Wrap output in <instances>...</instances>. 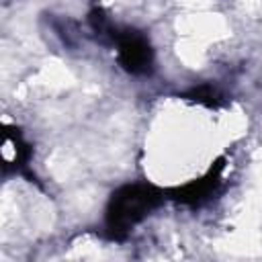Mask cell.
<instances>
[{
	"instance_id": "5b68a950",
	"label": "cell",
	"mask_w": 262,
	"mask_h": 262,
	"mask_svg": "<svg viewBox=\"0 0 262 262\" xmlns=\"http://www.w3.org/2000/svg\"><path fill=\"white\" fill-rule=\"evenodd\" d=\"M180 98L190 100V102H196V104H203V106H207V108H219V106L225 104V96H223L213 84H199V86H192V88H188L186 92H182Z\"/></svg>"
},
{
	"instance_id": "3957f363",
	"label": "cell",
	"mask_w": 262,
	"mask_h": 262,
	"mask_svg": "<svg viewBox=\"0 0 262 262\" xmlns=\"http://www.w3.org/2000/svg\"><path fill=\"white\" fill-rule=\"evenodd\" d=\"M223 168H225V158H217L211 168L207 170L205 176L201 178H194L182 186H176V188H168L166 190V196L180 203V205H188V207H196V205H203L215 190L217 186L221 184V174H223Z\"/></svg>"
},
{
	"instance_id": "6da1fadb",
	"label": "cell",
	"mask_w": 262,
	"mask_h": 262,
	"mask_svg": "<svg viewBox=\"0 0 262 262\" xmlns=\"http://www.w3.org/2000/svg\"><path fill=\"white\" fill-rule=\"evenodd\" d=\"M166 199V190L149 182H133L119 186L104 211V229L106 235L115 242H121L129 231L141 223L151 211H156Z\"/></svg>"
},
{
	"instance_id": "8992f818",
	"label": "cell",
	"mask_w": 262,
	"mask_h": 262,
	"mask_svg": "<svg viewBox=\"0 0 262 262\" xmlns=\"http://www.w3.org/2000/svg\"><path fill=\"white\" fill-rule=\"evenodd\" d=\"M88 23H90L92 31H94L98 37H104V39H108V41L113 43V33H115L117 27L111 25L106 12H104L100 6H94V8L88 12Z\"/></svg>"
},
{
	"instance_id": "277c9868",
	"label": "cell",
	"mask_w": 262,
	"mask_h": 262,
	"mask_svg": "<svg viewBox=\"0 0 262 262\" xmlns=\"http://www.w3.org/2000/svg\"><path fill=\"white\" fill-rule=\"evenodd\" d=\"M2 172H16V174H25L31 182L35 180V176L29 174V160H31V145L25 141L23 133L16 127H4L2 131Z\"/></svg>"
},
{
	"instance_id": "7a4b0ae2",
	"label": "cell",
	"mask_w": 262,
	"mask_h": 262,
	"mask_svg": "<svg viewBox=\"0 0 262 262\" xmlns=\"http://www.w3.org/2000/svg\"><path fill=\"white\" fill-rule=\"evenodd\" d=\"M113 43L117 45V59L127 74L145 76L154 70V49L143 33L137 29H115Z\"/></svg>"
}]
</instances>
